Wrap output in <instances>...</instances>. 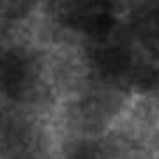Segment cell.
I'll use <instances>...</instances> for the list:
<instances>
[{
  "mask_svg": "<svg viewBox=\"0 0 159 159\" xmlns=\"http://www.w3.org/2000/svg\"><path fill=\"white\" fill-rule=\"evenodd\" d=\"M53 51L25 35L0 37V106L43 115L55 102Z\"/></svg>",
  "mask_w": 159,
  "mask_h": 159,
  "instance_id": "cell-1",
  "label": "cell"
},
{
  "mask_svg": "<svg viewBox=\"0 0 159 159\" xmlns=\"http://www.w3.org/2000/svg\"><path fill=\"white\" fill-rule=\"evenodd\" d=\"M134 102L124 92L80 78L78 85L57 102L62 134L71 138H106L127 119Z\"/></svg>",
  "mask_w": 159,
  "mask_h": 159,
  "instance_id": "cell-2",
  "label": "cell"
},
{
  "mask_svg": "<svg viewBox=\"0 0 159 159\" xmlns=\"http://www.w3.org/2000/svg\"><path fill=\"white\" fill-rule=\"evenodd\" d=\"M125 0H43L41 16L51 32L80 50L122 30Z\"/></svg>",
  "mask_w": 159,
  "mask_h": 159,
  "instance_id": "cell-3",
  "label": "cell"
},
{
  "mask_svg": "<svg viewBox=\"0 0 159 159\" xmlns=\"http://www.w3.org/2000/svg\"><path fill=\"white\" fill-rule=\"evenodd\" d=\"M122 34L140 53L159 62V0H129Z\"/></svg>",
  "mask_w": 159,
  "mask_h": 159,
  "instance_id": "cell-4",
  "label": "cell"
},
{
  "mask_svg": "<svg viewBox=\"0 0 159 159\" xmlns=\"http://www.w3.org/2000/svg\"><path fill=\"white\" fill-rule=\"evenodd\" d=\"M53 159H113L106 138L64 136Z\"/></svg>",
  "mask_w": 159,
  "mask_h": 159,
  "instance_id": "cell-5",
  "label": "cell"
},
{
  "mask_svg": "<svg viewBox=\"0 0 159 159\" xmlns=\"http://www.w3.org/2000/svg\"><path fill=\"white\" fill-rule=\"evenodd\" d=\"M125 2H129V0H125Z\"/></svg>",
  "mask_w": 159,
  "mask_h": 159,
  "instance_id": "cell-6",
  "label": "cell"
}]
</instances>
